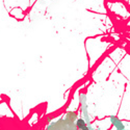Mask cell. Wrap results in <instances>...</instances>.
I'll return each mask as SVG.
<instances>
[{
	"label": "cell",
	"instance_id": "6da1fadb",
	"mask_svg": "<svg viewBox=\"0 0 130 130\" xmlns=\"http://www.w3.org/2000/svg\"><path fill=\"white\" fill-rule=\"evenodd\" d=\"M109 121L110 123L113 125V127H115L117 130H124L126 128L125 124L122 122V120H120L117 116H113V115H110L109 116Z\"/></svg>",
	"mask_w": 130,
	"mask_h": 130
},
{
	"label": "cell",
	"instance_id": "7a4b0ae2",
	"mask_svg": "<svg viewBox=\"0 0 130 130\" xmlns=\"http://www.w3.org/2000/svg\"><path fill=\"white\" fill-rule=\"evenodd\" d=\"M64 118H59L55 122H52L47 126L46 130H64Z\"/></svg>",
	"mask_w": 130,
	"mask_h": 130
},
{
	"label": "cell",
	"instance_id": "3957f363",
	"mask_svg": "<svg viewBox=\"0 0 130 130\" xmlns=\"http://www.w3.org/2000/svg\"><path fill=\"white\" fill-rule=\"evenodd\" d=\"M64 130H78V128H77V126H76L75 122L68 121V120L65 119L64 120Z\"/></svg>",
	"mask_w": 130,
	"mask_h": 130
},
{
	"label": "cell",
	"instance_id": "277c9868",
	"mask_svg": "<svg viewBox=\"0 0 130 130\" xmlns=\"http://www.w3.org/2000/svg\"><path fill=\"white\" fill-rule=\"evenodd\" d=\"M65 119L68 120V121L75 122L76 120L78 119V115H77V112H75V111H68L65 116Z\"/></svg>",
	"mask_w": 130,
	"mask_h": 130
},
{
	"label": "cell",
	"instance_id": "5b68a950",
	"mask_svg": "<svg viewBox=\"0 0 130 130\" xmlns=\"http://www.w3.org/2000/svg\"><path fill=\"white\" fill-rule=\"evenodd\" d=\"M75 124H76V126H77L78 130H82L85 126H87V122H85V120L83 118H78L75 121Z\"/></svg>",
	"mask_w": 130,
	"mask_h": 130
},
{
	"label": "cell",
	"instance_id": "8992f818",
	"mask_svg": "<svg viewBox=\"0 0 130 130\" xmlns=\"http://www.w3.org/2000/svg\"><path fill=\"white\" fill-rule=\"evenodd\" d=\"M78 98H79V103H80V105L87 103V95H85V94H83V93L79 94Z\"/></svg>",
	"mask_w": 130,
	"mask_h": 130
},
{
	"label": "cell",
	"instance_id": "52a82bcc",
	"mask_svg": "<svg viewBox=\"0 0 130 130\" xmlns=\"http://www.w3.org/2000/svg\"><path fill=\"white\" fill-rule=\"evenodd\" d=\"M51 121H52V118H51V117H47V122L50 123Z\"/></svg>",
	"mask_w": 130,
	"mask_h": 130
},
{
	"label": "cell",
	"instance_id": "ba28073f",
	"mask_svg": "<svg viewBox=\"0 0 130 130\" xmlns=\"http://www.w3.org/2000/svg\"><path fill=\"white\" fill-rule=\"evenodd\" d=\"M82 130H88V128H87V126H85V127H84L83 129H82Z\"/></svg>",
	"mask_w": 130,
	"mask_h": 130
},
{
	"label": "cell",
	"instance_id": "9c48e42d",
	"mask_svg": "<svg viewBox=\"0 0 130 130\" xmlns=\"http://www.w3.org/2000/svg\"><path fill=\"white\" fill-rule=\"evenodd\" d=\"M124 130H130V129H127V128H125V129H124Z\"/></svg>",
	"mask_w": 130,
	"mask_h": 130
}]
</instances>
